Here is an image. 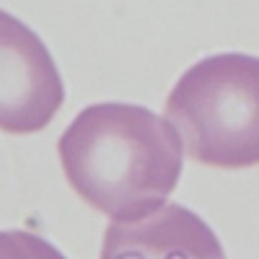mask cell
Returning <instances> with one entry per match:
<instances>
[{
	"label": "cell",
	"mask_w": 259,
	"mask_h": 259,
	"mask_svg": "<svg viewBox=\"0 0 259 259\" xmlns=\"http://www.w3.org/2000/svg\"><path fill=\"white\" fill-rule=\"evenodd\" d=\"M57 153L78 197L117 223L161 210L184 163L177 127L124 101H101L78 112L60 135Z\"/></svg>",
	"instance_id": "cell-1"
},
{
	"label": "cell",
	"mask_w": 259,
	"mask_h": 259,
	"mask_svg": "<svg viewBox=\"0 0 259 259\" xmlns=\"http://www.w3.org/2000/svg\"><path fill=\"white\" fill-rule=\"evenodd\" d=\"M187 156L218 168L259 166V57L221 52L200 60L166 99Z\"/></svg>",
	"instance_id": "cell-2"
},
{
	"label": "cell",
	"mask_w": 259,
	"mask_h": 259,
	"mask_svg": "<svg viewBox=\"0 0 259 259\" xmlns=\"http://www.w3.org/2000/svg\"><path fill=\"white\" fill-rule=\"evenodd\" d=\"M62 101L65 85L47 45L21 18L0 11V130L39 133Z\"/></svg>",
	"instance_id": "cell-3"
},
{
	"label": "cell",
	"mask_w": 259,
	"mask_h": 259,
	"mask_svg": "<svg viewBox=\"0 0 259 259\" xmlns=\"http://www.w3.org/2000/svg\"><path fill=\"white\" fill-rule=\"evenodd\" d=\"M99 259H226V251L197 212L163 205L140 221H112Z\"/></svg>",
	"instance_id": "cell-4"
},
{
	"label": "cell",
	"mask_w": 259,
	"mask_h": 259,
	"mask_svg": "<svg viewBox=\"0 0 259 259\" xmlns=\"http://www.w3.org/2000/svg\"><path fill=\"white\" fill-rule=\"evenodd\" d=\"M0 259H65V254L29 231H0Z\"/></svg>",
	"instance_id": "cell-5"
}]
</instances>
